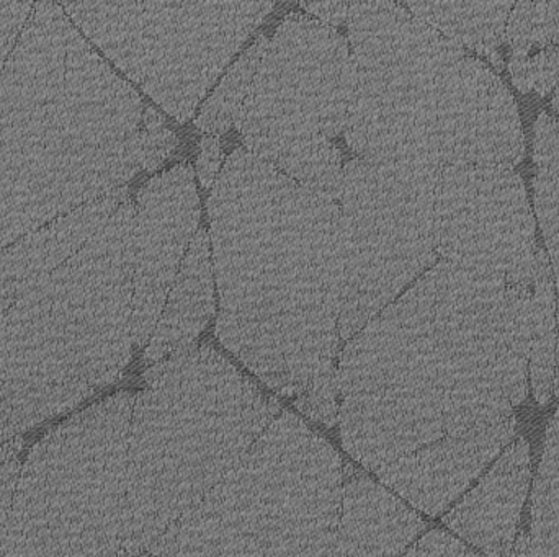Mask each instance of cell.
Returning a JSON list of instances; mask_svg holds the SVG:
<instances>
[{"label":"cell","mask_w":559,"mask_h":557,"mask_svg":"<svg viewBox=\"0 0 559 557\" xmlns=\"http://www.w3.org/2000/svg\"><path fill=\"white\" fill-rule=\"evenodd\" d=\"M531 352L532 288L439 258L345 346L344 448L439 516L511 444Z\"/></svg>","instance_id":"obj_1"},{"label":"cell","mask_w":559,"mask_h":557,"mask_svg":"<svg viewBox=\"0 0 559 557\" xmlns=\"http://www.w3.org/2000/svg\"><path fill=\"white\" fill-rule=\"evenodd\" d=\"M216 337L258 378L321 424L338 419V205L246 149L209 199Z\"/></svg>","instance_id":"obj_2"},{"label":"cell","mask_w":559,"mask_h":557,"mask_svg":"<svg viewBox=\"0 0 559 557\" xmlns=\"http://www.w3.org/2000/svg\"><path fill=\"white\" fill-rule=\"evenodd\" d=\"M146 108L62 5L33 7L0 72V249L144 170Z\"/></svg>","instance_id":"obj_3"},{"label":"cell","mask_w":559,"mask_h":557,"mask_svg":"<svg viewBox=\"0 0 559 557\" xmlns=\"http://www.w3.org/2000/svg\"><path fill=\"white\" fill-rule=\"evenodd\" d=\"M345 140L360 159L514 169L524 133L504 82L406 5L350 3Z\"/></svg>","instance_id":"obj_4"},{"label":"cell","mask_w":559,"mask_h":557,"mask_svg":"<svg viewBox=\"0 0 559 557\" xmlns=\"http://www.w3.org/2000/svg\"><path fill=\"white\" fill-rule=\"evenodd\" d=\"M130 198L0 314V447L114 385L136 349Z\"/></svg>","instance_id":"obj_5"},{"label":"cell","mask_w":559,"mask_h":557,"mask_svg":"<svg viewBox=\"0 0 559 557\" xmlns=\"http://www.w3.org/2000/svg\"><path fill=\"white\" fill-rule=\"evenodd\" d=\"M280 412L212 346L154 363L134 396L128 435L127 557H156Z\"/></svg>","instance_id":"obj_6"},{"label":"cell","mask_w":559,"mask_h":557,"mask_svg":"<svg viewBox=\"0 0 559 557\" xmlns=\"http://www.w3.org/2000/svg\"><path fill=\"white\" fill-rule=\"evenodd\" d=\"M344 481L331 444L280 412L156 557H337Z\"/></svg>","instance_id":"obj_7"},{"label":"cell","mask_w":559,"mask_h":557,"mask_svg":"<svg viewBox=\"0 0 559 557\" xmlns=\"http://www.w3.org/2000/svg\"><path fill=\"white\" fill-rule=\"evenodd\" d=\"M134 396L117 392L51 428L20 468L0 557H121Z\"/></svg>","instance_id":"obj_8"},{"label":"cell","mask_w":559,"mask_h":557,"mask_svg":"<svg viewBox=\"0 0 559 557\" xmlns=\"http://www.w3.org/2000/svg\"><path fill=\"white\" fill-rule=\"evenodd\" d=\"M352 97L348 41L292 13L271 36L236 126L246 150L337 202L345 164L335 140Z\"/></svg>","instance_id":"obj_9"},{"label":"cell","mask_w":559,"mask_h":557,"mask_svg":"<svg viewBox=\"0 0 559 557\" xmlns=\"http://www.w3.org/2000/svg\"><path fill=\"white\" fill-rule=\"evenodd\" d=\"M84 35L179 121L228 68L274 3H64Z\"/></svg>","instance_id":"obj_10"},{"label":"cell","mask_w":559,"mask_h":557,"mask_svg":"<svg viewBox=\"0 0 559 557\" xmlns=\"http://www.w3.org/2000/svg\"><path fill=\"white\" fill-rule=\"evenodd\" d=\"M442 169L357 159L338 193L341 337L350 340L439 258L437 195Z\"/></svg>","instance_id":"obj_11"},{"label":"cell","mask_w":559,"mask_h":557,"mask_svg":"<svg viewBox=\"0 0 559 557\" xmlns=\"http://www.w3.org/2000/svg\"><path fill=\"white\" fill-rule=\"evenodd\" d=\"M437 245L440 261L532 288L538 247L521 175L508 167L443 169L437 195Z\"/></svg>","instance_id":"obj_12"},{"label":"cell","mask_w":559,"mask_h":557,"mask_svg":"<svg viewBox=\"0 0 559 557\" xmlns=\"http://www.w3.org/2000/svg\"><path fill=\"white\" fill-rule=\"evenodd\" d=\"M195 173L177 166L138 195L133 226V329L136 349L150 342L187 252L200 231Z\"/></svg>","instance_id":"obj_13"},{"label":"cell","mask_w":559,"mask_h":557,"mask_svg":"<svg viewBox=\"0 0 559 557\" xmlns=\"http://www.w3.org/2000/svg\"><path fill=\"white\" fill-rule=\"evenodd\" d=\"M531 483V450L521 438L506 448L481 483L443 523L488 557H511Z\"/></svg>","instance_id":"obj_14"},{"label":"cell","mask_w":559,"mask_h":557,"mask_svg":"<svg viewBox=\"0 0 559 557\" xmlns=\"http://www.w3.org/2000/svg\"><path fill=\"white\" fill-rule=\"evenodd\" d=\"M127 198V190L111 193L0 249V314L75 254Z\"/></svg>","instance_id":"obj_15"},{"label":"cell","mask_w":559,"mask_h":557,"mask_svg":"<svg viewBox=\"0 0 559 557\" xmlns=\"http://www.w3.org/2000/svg\"><path fill=\"white\" fill-rule=\"evenodd\" d=\"M424 526L383 484L345 468L337 557H403Z\"/></svg>","instance_id":"obj_16"},{"label":"cell","mask_w":559,"mask_h":557,"mask_svg":"<svg viewBox=\"0 0 559 557\" xmlns=\"http://www.w3.org/2000/svg\"><path fill=\"white\" fill-rule=\"evenodd\" d=\"M215 314V271L209 234L200 229L187 252L159 323L144 352L159 363L193 346Z\"/></svg>","instance_id":"obj_17"},{"label":"cell","mask_w":559,"mask_h":557,"mask_svg":"<svg viewBox=\"0 0 559 557\" xmlns=\"http://www.w3.org/2000/svg\"><path fill=\"white\" fill-rule=\"evenodd\" d=\"M407 9L460 48L485 56L498 71L504 68L501 48L511 2H409Z\"/></svg>","instance_id":"obj_18"},{"label":"cell","mask_w":559,"mask_h":557,"mask_svg":"<svg viewBox=\"0 0 559 557\" xmlns=\"http://www.w3.org/2000/svg\"><path fill=\"white\" fill-rule=\"evenodd\" d=\"M557 342L550 258L544 249L538 247L532 283L531 383L540 404L550 401L554 395Z\"/></svg>","instance_id":"obj_19"},{"label":"cell","mask_w":559,"mask_h":557,"mask_svg":"<svg viewBox=\"0 0 559 557\" xmlns=\"http://www.w3.org/2000/svg\"><path fill=\"white\" fill-rule=\"evenodd\" d=\"M524 536L527 557H559V411L548 425L532 497L531 533Z\"/></svg>","instance_id":"obj_20"},{"label":"cell","mask_w":559,"mask_h":557,"mask_svg":"<svg viewBox=\"0 0 559 557\" xmlns=\"http://www.w3.org/2000/svg\"><path fill=\"white\" fill-rule=\"evenodd\" d=\"M269 36H261L229 69L197 118L205 133H225L235 126L254 82L255 71L267 48Z\"/></svg>","instance_id":"obj_21"},{"label":"cell","mask_w":559,"mask_h":557,"mask_svg":"<svg viewBox=\"0 0 559 557\" xmlns=\"http://www.w3.org/2000/svg\"><path fill=\"white\" fill-rule=\"evenodd\" d=\"M506 36L514 55L559 46V3H518L512 7Z\"/></svg>","instance_id":"obj_22"},{"label":"cell","mask_w":559,"mask_h":557,"mask_svg":"<svg viewBox=\"0 0 559 557\" xmlns=\"http://www.w3.org/2000/svg\"><path fill=\"white\" fill-rule=\"evenodd\" d=\"M535 205L558 287V342L554 392L559 398V167H537Z\"/></svg>","instance_id":"obj_23"},{"label":"cell","mask_w":559,"mask_h":557,"mask_svg":"<svg viewBox=\"0 0 559 557\" xmlns=\"http://www.w3.org/2000/svg\"><path fill=\"white\" fill-rule=\"evenodd\" d=\"M509 71L522 94L535 90L547 95L559 85V46L542 49L537 55H514Z\"/></svg>","instance_id":"obj_24"},{"label":"cell","mask_w":559,"mask_h":557,"mask_svg":"<svg viewBox=\"0 0 559 557\" xmlns=\"http://www.w3.org/2000/svg\"><path fill=\"white\" fill-rule=\"evenodd\" d=\"M146 143H144V170L159 169L177 146V137L166 126L154 108H146Z\"/></svg>","instance_id":"obj_25"},{"label":"cell","mask_w":559,"mask_h":557,"mask_svg":"<svg viewBox=\"0 0 559 557\" xmlns=\"http://www.w3.org/2000/svg\"><path fill=\"white\" fill-rule=\"evenodd\" d=\"M32 10V3H0V72Z\"/></svg>","instance_id":"obj_26"},{"label":"cell","mask_w":559,"mask_h":557,"mask_svg":"<svg viewBox=\"0 0 559 557\" xmlns=\"http://www.w3.org/2000/svg\"><path fill=\"white\" fill-rule=\"evenodd\" d=\"M403 557H479L449 533L433 530L414 543Z\"/></svg>","instance_id":"obj_27"},{"label":"cell","mask_w":559,"mask_h":557,"mask_svg":"<svg viewBox=\"0 0 559 557\" xmlns=\"http://www.w3.org/2000/svg\"><path fill=\"white\" fill-rule=\"evenodd\" d=\"M19 455L10 458L2 468H0V540H2L3 530H5L7 519H9L10 506H12L13 493H15L16 481L20 474Z\"/></svg>","instance_id":"obj_28"},{"label":"cell","mask_w":559,"mask_h":557,"mask_svg":"<svg viewBox=\"0 0 559 557\" xmlns=\"http://www.w3.org/2000/svg\"><path fill=\"white\" fill-rule=\"evenodd\" d=\"M219 172H222V146H219L218 137H205L199 157L200 182L205 189H210L218 179Z\"/></svg>","instance_id":"obj_29"},{"label":"cell","mask_w":559,"mask_h":557,"mask_svg":"<svg viewBox=\"0 0 559 557\" xmlns=\"http://www.w3.org/2000/svg\"><path fill=\"white\" fill-rule=\"evenodd\" d=\"M302 9L306 12L311 13V15L318 16L321 19L322 23L325 25L332 26H341L344 23H347L348 9H350V3L344 2H316V3H302Z\"/></svg>","instance_id":"obj_30"},{"label":"cell","mask_w":559,"mask_h":557,"mask_svg":"<svg viewBox=\"0 0 559 557\" xmlns=\"http://www.w3.org/2000/svg\"><path fill=\"white\" fill-rule=\"evenodd\" d=\"M23 448V438H16V440L9 441V444L0 447V468L10 460V458L20 455Z\"/></svg>","instance_id":"obj_31"},{"label":"cell","mask_w":559,"mask_h":557,"mask_svg":"<svg viewBox=\"0 0 559 557\" xmlns=\"http://www.w3.org/2000/svg\"><path fill=\"white\" fill-rule=\"evenodd\" d=\"M554 105H555V108H557V111L559 113V85L557 87V92H555Z\"/></svg>","instance_id":"obj_32"},{"label":"cell","mask_w":559,"mask_h":557,"mask_svg":"<svg viewBox=\"0 0 559 557\" xmlns=\"http://www.w3.org/2000/svg\"><path fill=\"white\" fill-rule=\"evenodd\" d=\"M136 557H147V556H136ZM151 557V556H150Z\"/></svg>","instance_id":"obj_33"}]
</instances>
